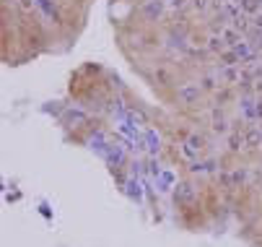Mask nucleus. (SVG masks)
<instances>
[{
	"mask_svg": "<svg viewBox=\"0 0 262 247\" xmlns=\"http://www.w3.org/2000/svg\"><path fill=\"white\" fill-rule=\"evenodd\" d=\"M192 6H195L198 11H205V8L210 6V0H192Z\"/></svg>",
	"mask_w": 262,
	"mask_h": 247,
	"instance_id": "13",
	"label": "nucleus"
},
{
	"mask_svg": "<svg viewBox=\"0 0 262 247\" xmlns=\"http://www.w3.org/2000/svg\"><path fill=\"white\" fill-rule=\"evenodd\" d=\"M36 6H39L47 16H55V11H52V6H50V0H36Z\"/></svg>",
	"mask_w": 262,
	"mask_h": 247,
	"instance_id": "10",
	"label": "nucleus"
},
{
	"mask_svg": "<svg viewBox=\"0 0 262 247\" xmlns=\"http://www.w3.org/2000/svg\"><path fill=\"white\" fill-rule=\"evenodd\" d=\"M192 195H195L192 185H187V182L177 185V200H192Z\"/></svg>",
	"mask_w": 262,
	"mask_h": 247,
	"instance_id": "5",
	"label": "nucleus"
},
{
	"mask_svg": "<svg viewBox=\"0 0 262 247\" xmlns=\"http://www.w3.org/2000/svg\"><path fill=\"white\" fill-rule=\"evenodd\" d=\"M244 140H247V146H249V149H254L257 143H262V133H259V130H252V133H247Z\"/></svg>",
	"mask_w": 262,
	"mask_h": 247,
	"instance_id": "7",
	"label": "nucleus"
},
{
	"mask_svg": "<svg viewBox=\"0 0 262 247\" xmlns=\"http://www.w3.org/2000/svg\"><path fill=\"white\" fill-rule=\"evenodd\" d=\"M130 195H135V198H140V195H143V190H140V182H135V180L130 182Z\"/></svg>",
	"mask_w": 262,
	"mask_h": 247,
	"instance_id": "12",
	"label": "nucleus"
},
{
	"mask_svg": "<svg viewBox=\"0 0 262 247\" xmlns=\"http://www.w3.org/2000/svg\"><path fill=\"white\" fill-rule=\"evenodd\" d=\"M244 143H247V140H244V135H234V138H231V149H234V151H239Z\"/></svg>",
	"mask_w": 262,
	"mask_h": 247,
	"instance_id": "11",
	"label": "nucleus"
},
{
	"mask_svg": "<svg viewBox=\"0 0 262 247\" xmlns=\"http://www.w3.org/2000/svg\"><path fill=\"white\" fill-rule=\"evenodd\" d=\"M257 117H262V101L257 104Z\"/></svg>",
	"mask_w": 262,
	"mask_h": 247,
	"instance_id": "17",
	"label": "nucleus"
},
{
	"mask_svg": "<svg viewBox=\"0 0 262 247\" xmlns=\"http://www.w3.org/2000/svg\"><path fill=\"white\" fill-rule=\"evenodd\" d=\"M171 185H174V174H171V172H161V174H159V190L164 193V190H169Z\"/></svg>",
	"mask_w": 262,
	"mask_h": 247,
	"instance_id": "6",
	"label": "nucleus"
},
{
	"mask_svg": "<svg viewBox=\"0 0 262 247\" xmlns=\"http://www.w3.org/2000/svg\"><path fill=\"white\" fill-rule=\"evenodd\" d=\"M213 128H215L218 133H226V122H223V117H221V120H215V125H213Z\"/></svg>",
	"mask_w": 262,
	"mask_h": 247,
	"instance_id": "15",
	"label": "nucleus"
},
{
	"mask_svg": "<svg viewBox=\"0 0 262 247\" xmlns=\"http://www.w3.org/2000/svg\"><path fill=\"white\" fill-rule=\"evenodd\" d=\"M221 47H223V37H221V39L213 37V39H210V50H221Z\"/></svg>",
	"mask_w": 262,
	"mask_h": 247,
	"instance_id": "14",
	"label": "nucleus"
},
{
	"mask_svg": "<svg viewBox=\"0 0 262 247\" xmlns=\"http://www.w3.org/2000/svg\"><path fill=\"white\" fill-rule=\"evenodd\" d=\"M242 110L247 112V117H254V115H257V107H252V101H249V99L242 101Z\"/></svg>",
	"mask_w": 262,
	"mask_h": 247,
	"instance_id": "9",
	"label": "nucleus"
},
{
	"mask_svg": "<svg viewBox=\"0 0 262 247\" xmlns=\"http://www.w3.org/2000/svg\"><path fill=\"white\" fill-rule=\"evenodd\" d=\"M145 149L151 151V154H159L161 151V138H159L156 130H148L145 133Z\"/></svg>",
	"mask_w": 262,
	"mask_h": 247,
	"instance_id": "4",
	"label": "nucleus"
},
{
	"mask_svg": "<svg viewBox=\"0 0 262 247\" xmlns=\"http://www.w3.org/2000/svg\"><path fill=\"white\" fill-rule=\"evenodd\" d=\"M171 6H174V8H184V0H174Z\"/></svg>",
	"mask_w": 262,
	"mask_h": 247,
	"instance_id": "16",
	"label": "nucleus"
},
{
	"mask_svg": "<svg viewBox=\"0 0 262 247\" xmlns=\"http://www.w3.org/2000/svg\"><path fill=\"white\" fill-rule=\"evenodd\" d=\"M200 96H203V89H200L198 84H182V86L177 89L179 104H198Z\"/></svg>",
	"mask_w": 262,
	"mask_h": 247,
	"instance_id": "1",
	"label": "nucleus"
},
{
	"mask_svg": "<svg viewBox=\"0 0 262 247\" xmlns=\"http://www.w3.org/2000/svg\"><path fill=\"white\" fill-rule=\"evenodd\" d=\"M231 52H234V55L239 57V63H244V60H247V57H252V55H254L257 50H254V47H252L249 42H244V39H242V42H236V45L231 47Z\"/></svg>",
	"mask_w": 262,
	"mask_h": 247,
	"instance_id": "3",
	"label": "nucleus"
},
{
	"mask_svg": "<svg viewBox=\"0 0 262 247\" xmlns=\"http://www.w3.org/2000/svg\"><path fill=\"white\" fill-rule=\"evenodd\" d=\"M218 73H221L223 78H226V81H236V78H239V73H236V70H234L231 65H223V68L218 70Z\"/></svg>",
	"mask_w": 262,
	"mask_h": 247,
	"instance_id": "8",
	"label": "nucleus"
},
{
	"mask_svg": "<svg viewBox=\"0 0 262 247\" xmlns=\"http://www.w3.org/2000/svg\"><path fill=\"white\" fill-rule=\"evenodd\" d=\"M143 13H145L148 21H156L164 13V0H151V3H145L143 6Z\"/></svg>",
	"mask_w": 262,
	"mask_h": 247,
	"instance_id": "2",
	"label": "nucleus"
}]
</instances>
